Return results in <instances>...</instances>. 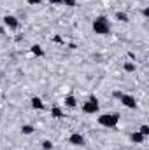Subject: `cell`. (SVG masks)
I'll return each instance as SVG.
<instances>
[{
    "mask_svg": "<svg viewBox=\"0 0 149 150\" xmlns=\"http://www.w3.org/2000/svg\"><path fill=\"white\" fill-rule=\"evenodd\" d=\"M51 117H54V119H62V117H63L62 108H60V107H53V108H51Z\"/></svg>",
    "mask_w": 149,
    "mask_h": 150,
    "instance_id": "12",
    "label": "cell"
},
{
    "mask_svg": "<svg viewBox=\"0 0 149 150\" xmlns=\"http://www.w3.org/2000/svg\"><path fill=\"white\" fill-rule=\"evenodd\" d=\"M119 100H121V103H123L126 108H132V110H133V108H137V100H135L132 94H123Z\"/></svg>",
    "mask_w": 149,
    "mask_h": 150,
    "instance_id": "6",
    "label": "cell"
},
{
    "mask_svg": "<svg viewBox=\"0 0 149 150\" xmlns=\"http://www.w3.org/2000/svg\"><path fill=\"white\" fill-rule=\"evenodd\" d=\"M114 18H116L117 21H121V23H128V21H130L128 14H126V12H123V11H117V12L114 14Z\"/></svg>",
    "mask_w": 149,
    "mask_h": 150,
    "instance_id": "10",
    "label": "cell"
},
{
    "mask_svg": "<svg viewBox=\"0 0 149 150\" xmlns=\"http://www.w3.org/2000/svg\"><path fill=\"white\" fill-rule=\"evenodd\" d=\"M30 103H32V108H34V110H44V108H46L44 101H42L39 96H34V98L30 100Z\"/></svg>",
    "mask_w": 149,
    "mask_h": 150,
    "instance_id": "7",
    "label": "cell"
},
{
    "mask_svg": "<svg viewBox=\"0 0 149 150\" xmlns=\"http://www.w3.org/2000/svg\"><path fill=\"white\" fill-rule=\"evenodd\" d=\"M93 32L97 35H109L111 33V23L105 16H98L93 21Z\"/></svg>",
    "mask_w": 149,
    "mask_h": 150,
    "instance_id": "1",
    "label": "cell"
},
{
    "mask_svg": "<svg viewBox=\"0 0 149 150\" xmlns=\"http://www.w3.org/2000/svg\"><path fill=\"white\" fill-rule=\"evenodd\" d=\"M27 4H30V5H40L42 0H27Z\"/></svg>",
    "mask_w": 149,
    "mask_h": 150,
    "instance_id": "18",
    "label": "cell"
},
{
    "mask_svg": "<svg viewBox=\"0 0 149 150\" xmlns=\"http://www.w3.org/2000/svg\"><path fill=\"white\" fill-rule=\"evenodd\" d=\"M139 133H140L142 136H146V138H148V136H149V126H148V124H144V126H140V129H139Z\"/></svg>",
    "mask_w": 149,
    "mask_h": 150,
    "instance_id": "15",
    "label": "cell"
},
{
    "mask_svg": "<svg viewBox=\"0 0 149 150\" xmlns=\"http://www.w3.org/2000/svg\"><path fill=\"white\" fill-rule=\"evenodd\" d=\"M0 117H2V110H0Z\"/></svg>",
    "mask_w": 149,
    "mask_h": 150,
    "instance_id": "23",
    "label": "cell"
},
{
    "mask_svg": "<svg viewBox=\"0 0 149 150\" xmlns=\"http://www.w3.org/2000/svg\"><path fill=\"white\" fill-rule=\"evenodd\" d=\"M142 14H144V16H146V18H148V16H149V9H148V7H146V9H144V11H142Z\"/></svg>",
    "mask_w": 149,
    "mask_h": 150,
    "instance_id": "21",
    "label": "cell"
},
{
    "mask_svg": "<svg viewBox=\"0 0 149 150\" xmlns=\"http://www.w3.org/2000/svg\"><path fill=\"white\" fill-rule=\"evenodd\" d=\"M98 108H100V103H98V98L97 96H90L84 103H82V112L88 113V115H93V113L98 112Z\"/></svg>",
    "mask_w": 149,
    "mask_h": 150,
    "instance_id": "3",
    "label": "cell"
},
{
    "mask_svg": "<svg viewBox=\"0 0 149 150\" xmlns=\"http://www.w3.org/2000/svg\"><path fill=\"white\" fill-rule=\"evenodd\" d=\"M69 143L74 145V147H84L86 145V140H84V136L81 133H72L69 136Z\"/></svg>",
    "mask_w": 149,
    "mask_h": 150,
    "instance_id": "5",
    "label": "cell"
},
{
    "mask_svg": "<svg viewBox=\"0 0 149 150\" xmlns=\"http://www.w3.org/2000/svg\"><path fill=\"white\" fill-rule=\"evenodd\" d=\"M42 150H53V142L51 140H44L42 142Z\"/></svg>",
    "mask_w": 149,
    "mask_h": 150,
    "instance_id": "16",
    "label": "cell"
},
{
    "mask_svg": "<svg viewBox=\"0 0 149 150\" xmlns=\"http://www.w3.org/2000/svg\"><path fill=\"white\" fill-rule=\"evenodd\" d=\"M62 4L67 5V7H75L77 5V0H62Z\"/></svg>",
    "mask_w": 149,
    "mask_h": 150,
    "instance_id": "17",
    "label": "cell"
},
{
    "mask_svg": "<svg viewBox=\"0 0 149 150\" xmlns=\"http://www.w3.org/2000/svg\"><path fill=\"white\" fill-rule=\"evenodd\" d=\"M32 54H35V56H44V49H42L39 44H35V45H32Z\"/></svg>",
    "mask_w": 149,
    "mask_h": 150,
    "instance_id": "14",
    "label": "cell"
},
{
    "mask_svg": "<svg viewBox=\"0 0 149 150\" xmlns=\"http://www.w3.org/2000/svg\"><path fill=\"white\" fill-rule=\"evenodd\" d=\"M112 96H114V98H117V100H119V98H121V96H123V93H121V91H114V93H112Z\"/></svg>",
    "mask_w": 149,
    "mask_h": 150,
    "instance_id": "19",
    "label": "cell"
},
{
    "mask_svg": "<svg viewBox=\"0 0 149 150\" xmlns=\"http://www.w3.org/2000/svg\"><path fill=\"white\" fill-rule=\"evenodd\" d=\"M130 138H132V142H133V143H137V145H140V143H144V140H146V136H142V134H140L139 131H135V133H132V136H130Z\"/></svg>",
    "mask_w": 149,
    "mask_h": 150,
    "instance_id": "8",
    "label": "cell"
},
{
    "mask_svg": "<svg viewBox=\"0 0 149 150\" xmlns=\"http://www.w3.org/2000/svg\"><path fill=\"white\" fill-rule=\"evenodd\" d=\"M2 19H4V25H5L9 30H18V28H19V19H18L16 16H12V14H5Z\"/></svg>",
    "mask_w": 149,
    "mask_h": 150,
    "instance_id": "4",
    "label": "cell"
},
{
    "mask_svg": "<svg viewBox=\"0 0 149 150\" xmlns=\"http://www.w3.org/2000/svg\"><path fill=\"white\" fill-rule=\"evenodd\" d=\"M34 126L32 124H23L21 126V134H25V136H30V134H34Z\"/></svg>",
    "mask_w": 149,
    "mask_h": 150,
    "instance_id": "11",
    "label": "cell"
},
{
    "mask_svg": "<svg viewBox=\"0 0 149 150\" xmlns=\"http://www.w3.org/2000/svg\"><path fill=\"white\" fill-rule=\"evenodd\" d=\"M63 103H65V107H67V108H75V107H77V100H75V96H72V94H70V96H67Z\"/></svg>",
    "mask_w": 149,
    "mask_h": 150,
    "instance_id": "9",
    "label": "cell"
},
{
    "mask_svg": "<svg viewBox=\"0 0 149 150\" xmlns=\"http://www.w3.org/2000/svg\"><path fill=\"white\" fill-rule=\"evenodd\" d=\"M47 2H49L51 5H60V4H62V0H47Z\"/></svg>",
    "mask_w": 149,
    "mask_h": 150,
    "instance_id": "20",
    "label": "cell"
},
{
    "mask_svg": "<svg viewBox=\"0 0 149 150\" xmlns=\"http://www.w3.org/2000/svg\"><path fill=\"white\" fill-rule=\"evenodd\" d=\"M119 122V113H102L98 117V124L104 127H116Z\"/></svg>",
    "mask_w": 149,
    "mask_h": 150,
    "instance_id": "2",
    "label": "cell"
},
{
    "mask_svg": "<svg viewBox=\"0 0 149 150\" xmlns=\"http://www.w3.org/2000/svg\"><path fill=\"white\" fill-rule=\"evenodd\" d=\"M123 68H125V72L132 74V72H135V63H133V61H126V63L123 65Z\"/></svg>",
    "mask_w": 149,
    "mask_h": 150,
    "instance_id": "13",
    "label": "cell"
},
{
    "mask_svg": "<svg viewBox=\"0 0 149 150\" xmlns=\"http://www.w3.org/2000/svg\"><path fill=\"white\" fill-rule=\"evenodd\" d=\"M4 33H5V28H4V26H0V35H4Z\"/></svg>",
    "mask_w": 149,
    "mask_h": 150,
    "instance_id": "22",
    "label": "cell"
}]
</instances>
